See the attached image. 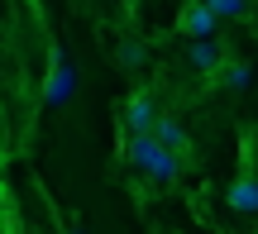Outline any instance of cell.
Masks as SVG:
<instances>
[{
	"mask_svg": "<svg viewBox=\"0 0 258 234\" xmlns=\"http://www.w3.org/2000/svg\"><path fill=\"white\" fill-rule=\"evenodd\" d=\"M124 153H129V163H139V168H144L148 177H158V182H172L177 172H182V158H172L167 148H158L153 134H129Z\"/></svg>",
	"mask_w": 258,
	"mask_h": 234,
	"instance_id": "1",
	"label": "cell"
},
{
	"mask_svg": "<svg viewBox=\"0 0 258 234\" xmlns=\"http://www.w3.org/2000/svg\"><path fill=\"white\" fill-rule=\"evenodd\" d=\"M225 82H230L234 91H239V86L249 82V67H244V62H230V67H225Z\"/></svg>",
	"mask_w": 258,
	"mask_h": 234,
	"instance_id": "9",
	"label": "cell"
},
{
	"mask_svg": "<svg viewBox=\"0 0 258 234\" xmlns=\"http://www.w3.org/2000/svg\"><path fill=\"white\" fill-rule=\"evenodd\" d=\"M206 10H211L215 19H225V15H244V0H201Z\"/></svg>",
	"mask_w": 258,
	"mask_h": 234,
	"instance_id": "8",
	"label": "cell"
},
{
	"mask_svg": "<svg viewBox=\"0 0 258 234\" xmlns=\"http://www.w3.org/2000/svg\"><path fill=\"white\" fill-rule=\"evenodd\" d=\"M158 115H163V110L153 105V96L134 91V96L124 101V129H129V134H148V129L158 124Z\"/></svg>",
	"mask_w": 258,
	"mask_h": 234,
	"instance_id": "3",
	"label": "cell"
},
{
	"mask_svg": "<svg viewBox=\"0 0 258 234\" xmlns=\"http://www.w3.org/2000/svg\"><path fill=\"white\" fill-rule=\"evenodd\" d=\"M77 76H72V62L62 57V48H53V67H48V105H62L72 96Z\"/></svg>",
	"mask_w": 258,
	"mask_h": 234,
	"instance_id": "5",
	"label": "cell"
},
{
	"mask_svg": "<svg viewBox=\"0 0 258 234\" xmlns=\"http://www.w3.org/2000/svg\"><path fill=\"white\" fill-rule=\"evenodd\" d=\"M230 210H234V215H253V210H258V182L249 172V158H244L239 177L230 182Z\"/></svg>",
	"mask_w": 258,
	"mask_h": 234,
	"instance_id": "4",
	"label": "cell"
},
{
	"mask_svg": "<svg viewBox=\"0 0 258 234\" xmlns=\"http://www.w3.org/2000/svg\"><path fill=\"white\" fill-rule=\"evenodd\" d=\"M191 67H220V48H215L211 38H196V48H191Z\"/></svg>",
	"mask_w": 258,
	"mask_h": 234,
	"instance_id": "7",
	"label": "cell"
},
{
	"mask_svg": "<svg viewBox=\"0 0 258 234\" xmlns=\"http://www.w3.org/2000/svg\"><path fill=\"white\" fill-rule=\"evenodd\" d=\"M148 134H153V143H158V148H167L172 158H182V163L191 158V134H186L182 124H177V120H167V115H158V124H153Z\"/></svg>",
	"mask_w": 258,
	"mask_h": 234,
	"instance_id": "2",
	"label": "cell"
},
{
	"mask_svg": "<svg viewBox=\"0 0 258 234\" xmlns=\"http://www.w3.org/2000/svg\"><path fill=\"white\" fill-rule=\"evenodd\" d=\"M177 24H182V34H191V38H211L220 19H215L211 10L201 5V0H186V5H182V19H177Z\"/></svg>",
	"mask_w": 258,
	"mask_h": 234,
	"instance_id": "6",
	"label": "cell"
}]
</instances>
